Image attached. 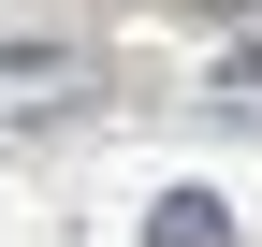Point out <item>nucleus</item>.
<instances>
[{"instance_id": "f257e3e1", "label": "nucleus", "mask_w": 262, "mask_h": 247, "mask_svg": "<svg viewBox=\"0 0 262 247\" xmlns=\"http://www.w3.org/2000/svg\"><path fill=\"white\" fill-rule=\"evenodd\" d=\"M146 247H233V204L219 189H160L146 204Z\"/></svg>"}]
</instances>
